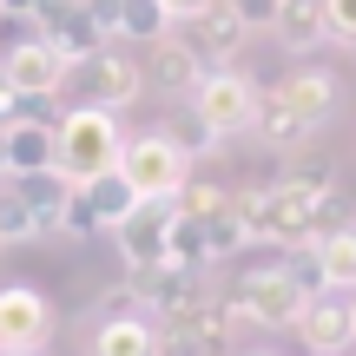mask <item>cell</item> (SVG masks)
I'll return each instance as SVG.
<instances>
[{
	"label": "cell",
	"instance_id": "5b68a950",
	"mask_svg": "<svg viewBox=\"0 0 356 356\" xmlns=\"http://www.w3.org/2000/svg\"><path fill=\"white\" fill-rule=\"evenodd\" d=\"M257 92H264V86H251V73L218 66V73H204L198 92H191V119H204L218 139H231V132H244L257 119Z\"/></svg>",
	"mask_w": 356,
	"mask_h": 356
},
{
	"label": "cell",
	"instance_id": "d6986e66",
	"mask_svg": "<svg viewBox=\"0 0 356 356\" xmlns=\"http://www.w3.org/2000/svg\"><path fill=\"white\" fill-rule=\"evenodd\" d=\"M113 33H119V40H139V47L172 40V13H165V0H119V7H113Z\"/></svg>",
	"mask_w": 356,
	"mask_h": 356
},
{
	"label": "cell",
	"instance_id": "44dd1931",
	"mask_svg": "<svg viewBox=\"0 0 356 356\" xmlns=\"http://www.w3.org/2000/svg\"><path fill=\"white\" fill-rule=\"evenodd\" d=\"M277 40H284L291 53H317L323 40H330L323 7H317V0H297V7H284V13H277Z\"/></svg>",
	"mask_w": 356,
	"mask_h": 356
},
{
	"label": "cell",
	"instance_id": "ffe728a7",
	"mask_svg": "<svg viewBox=\"0 0 356 356\" xmlns=\"http://www.w3.org/2000/svg\"><path fill=\"white\" fill-rule=\"evenodd\" d=\"M79 191H86V204H92V218H99V231H119L132 211H139V191L119 178V165H113V172H99L92 185H79Z\"/></svg>",
	"mask_w": 356,
	"mask_h": 356
},
{
	"label": "cell",
	"instance_id": "3957f363",
	"mask_svg": "<svg viewBox=\"0 0 356 356\" xmlns=\"http://www.w3.org/2000/svg\"><path fill=\"white\" fill-rule=\"evenodd\" d=\"M119 178L139 191V204H178V191L191 185V159L178 152L165 132H139L119 152Z\"/></svg>",
	"mask_w": 356,
	"mask_h": 356
},
{
	"label": "cell",
	"instance_id": "9c48e42d",
	"mask_svg": "<svg viewBox=\"0 0 356 356\" xmlns=\"http://www.w3.org/2000/svg\"><path fill=\"white\" fill-rule=\"evenodd\" d=\"M126 291H132V304H139V317H159V330H165V323H178L204 297V284L191 277V270H178V264H159V270H139Z\"/></svg>",
	"mask_w": 356,
	"mask_h": 356
},
{
	"label": "cell",
	"instance_id": "7a4b0ae2",
	"mask_svg": "<svg viewBox=\"0 0 356 356\" xmlns=\"http://www.w3.org/2000/svg\"><path fill=\"white\" fill-rule=\"evenodd\" d=\"M119 152H126L119 113H99V106L60 113V126H53V172H60L66 185H92L99 172L119 165Z\"/></svg>",
	"mask_w": 356,
	"mask_h": 356
},
{
	"label": "cell",
	"instance_id": "1f68e13d",
	"mask_svg": "<svg viewBox=\"0 0 356 356\" xmlns=\"http://www.w3.org/2000/svg\"><path fill=\"white\" fill-rule=\"evenodd\" d=\"M231 13H238L244 26H277V13H284V0H225Z\"/></svg>",
	"mask_w": 356,
	"mask_h": 356
},
{
	"label": "cell",
	"instance_id": "9a60e30c",
	"mask_svg": "<svg viewBox=\"0 0 356 356\" xmlns=\"http://www.w3.org/2000/svg\"><path fill=\"white\" fill-rule=\"evenodd\" d=\"M86 356H159V323L152 317H99Z\"/></svg>",
	"mask_w": 356,
	"mask_h": 356
},
{
	"label": "cell",
	"instance_id": "8992f818",
	"mask_svg": "<svg viewBox=\"0 0 356 356\" xmlns=\"http://www.w3.org/2000/svg\"><path fill=\"white\" fill-rule=\"evenodd\" d=\"M33 20H40L33 40H47L66 66H86L92 53H106V40H113V33L99 26V13H92V0H47Z\"/></svg>",
	"mask_w": 356,
	"mask_h": 356
},
{
	"label": "cell",
	"instance_id": "484cf974",
	"mask_svg": "<svg viewBox=\"0 0 356 356\" xmlns=\"http://www.w3.org/2000/svg\"><path fill=\"white\" fill-rule=\"evenodd\" d=\"M172 264L191 270V277H204V270H211V257H204V231L191 225V218H178V225H172Z\"/></svg>",
	"mask_w": 356,
	"mask_h": 356
},
{
	"label": "cell",
	"instance_id": "cb8c5ba5",
	"mask_svg": "<svg viewBox=\"0 0 356 356\" xmlns=\"http://www.w3.org/2000/svg\"><path fill=\"white\" fill-rule=\"evenodd\" d=\"M40 238V225H33V211H26V198L13 185H0V251L7 244H33Z\"/></svg>",
	"mask_w": 356,
	"mask_h": 356
},
{
	"label": "cell",
	"instance_id": "836d02e7",
	"mask_svg": "<svg viewBox=\"0 0 356 356\" xmlns=\"http://www.w3.org/2000/svg\"><path fill=\"white\" fill-rule=\"evenodd\" d=\"M47 0H0V20H33Z\"/></svg>",
	"mask_w": 356,
	"mask_h": 356
},
{
	"label": "cell",
	"instance_id": "f546056e",
	"mask_svg": "<svg viewBox=\"0 0 356 356\" xmlns=\"http://www.w3.org/2000/svg\"><path fill=\"white\" fill-rule=\"evenodd\" d=\"M317 7H323L330 40H350V47H356V0H317Z\"/></svg>",
	"mask_w": 356,
	"mask_h": 356
},
{
	"label": "cell",
	"instance_id": "d590c367",
	"mask_svg": "<svg viewBox=\"0 0 356 356\" xmlns=\"http://www.w3.org/2000/svg\"><path fill=\"white\" fill-rule=\"evenodd\" d=\"M350 330H356V291H350Z\"/></svg>",
	"mask_w": 356,
	"mask_h": 356
},
{
	"label": "cell",
	"instance_id": "f35d334b",
	"mask_svg": "<svg viewBox=\"0 0 356 356\" xmlns=\"http://www.w3.org/2000/svg\"><path fill=\"white\" fill-rule=\"evenodd\" d=\"M284 7H297V0H284Z\"/></svg>",
	"mask_w": 356,
	"mask_h": 356
},
{
	"label": "cell",
	"instance_id": "5bb4252c",
	"mask_svg": "<svg viewBox=\"0 0 356 356\" xmlns=\"http://www.w3.org/2000/svg\"><path fill=\"white\" fill-rule=\"evenodd\" d=\"M270 92H277V99L297 113V126H304V132L330 126L337 106H343V99H337V79H330V73H291L284 86H270Z\"/></svg>",
	"mask_w": 356,
	"mask_h": 356
},
{
	"label": "cell",
	"instance_id": "f1b7e54d",
	"mask_svg": "<svg viewBox=\"0 0 356 356\" xmlns=\"http://www.w3.org/2000/svg\"><path fill=\"white\" fill-rule=\"evenodd\" d=\"M165 139H172V145H178L185 159H211L218 145H225V139H218L211 126H204V119H178V126H165Z\"/></svg>",
	"mask_w": 356,
	"mask_h": 356
},
{
	"label": "cell",
	"instance_id": "ba28073f",
	"mask_svg": "<svg viewBox=\"0 0 356 356\" xmlns=\"http://www.w3.org/2000/svg\"><path fill=\"white\" fill-rule=\"evenodd\" d=\"M47 337H53V304L33 291V284H7L0 291V356L7 350H47Z\"/></svg>",
	"mask_w": 356,
	"mask_h": 356
},
{
	"label": "cell",
	"instance_id": "7c38bea8",
	"mask_svg": "<svg viewBox=\"0 0 356 356\" xmlns=\"http://www.w3.org/2000/svg\"><path fill=\"white\" fill-rule=\"evenodd\" d=\"M66 73H73V66H66L47 40H20V47L0 60V79H7L20 99H53V92L66 86Z\"/></svg>",
	"mask_w": 356,
	"mask_h": 356
},
{
	"label": "cell",
	"instance_id": "8fae6325",
	"mask_svg": "<svg viewBox=\"0 0 356 356\" xmlns=\"http://www.w3.org/2000/svg\"><path fill=\"white\" fill-rule=\"evenodd\" d=\"M73 73L86 79V99H79V106H99V113H126V106L145 92V66H132L126 53H113V47L92 53V60L73 66Z\"/></svg>",
	"mask_w": 356,
	"mask_h": 356
},
{
	"label": "cell",
	"instance_id": "4dcf8cb0",
	"mask_svg": "<svg viewBox=\"0 0 356 356\" xmlns=\"http://www.w3.org/2000/svg\"><path fill=\"white\" fill-rule=\"evenodd\" d=\"M66 238H92V231H99V218H92V204H86V191L73 185V198H66Z\"/></svg>",
	"mask_w": 356,
	"mask_h": 356
},
{
	"label": "cell",
	"instance_id": "d6a6232c",
	"mask_svg": "<svg viewBox=\"0 0 356 356\" xmlns=\"http://www.w3.org/2000/svg\"><path fill=\"white\" fill-rule=\"evenodd\" d=\"M159 356H218V350L191 330H159Z\"/></svg>",
	"mask_w": 356,
	"mask_h": 356
},
{
	"label": "cell",
	"instance_id": "8d00e7d4",
	"mask_svg": "<svg viewBox=\"0 0 356 356\" xmlns=\"http://www.w3.org/2000/svg\"><path fill=\"white\" fill-rule=\"evenodd\" d=\"M251 356H277V350H251Z\"/></svg>",
	"mask_w": 356,
	"mask_h": 356
},
{
	"label": "cell",
	"instance_id": "d4e9b609",
	"mask_svg": "<svg viewBox=\"0 0 356 356\" xmlns=\"http://www.w3.org/2000/svg\"><path fill=\"white\" fill-rule=\"evenodd\" d=\"M191 225L204 231V257H211V264H225V257L244 244V231H238V218H231V204H225L218 218H191Z\"/></svg>",
	"mask_w": 356,
	"mask_h": 356
},
{
	"label": "cell",
	"instance_id": "e575fe53",
	"mask_svg": "<svg viewBox=\"0 0 356 356\" xmlns=\"http://www.w3.org/2000/svg\"><path fill=\"white\" fill-rule=\"evenodd\" d=\"M204 7H211V0H165V13H172V26H178V20H191V13H204Z\"/></svg>",
	"mask_w": 356,
	"mask_h": 356
},
{
	"label": "cell",
	"instance_id": "e0dca14e",
	"mask_svg": "<svg viewBox=\"0 0 356 356\" xmlns=\"http://www.w3.org/2000/svg\"><path fill=\"white\" fill-rule=\"evenodd\" d=\"M0 152H7V178H26V172H53V126H0Z\"/></svg>",
	"mask_w": 356,
	"mask_h": 356
},
{
	"label": "cell",
	"instance_id": "603a6c76",
	"mask_svg": "<svg viewBox=\"0 0 356 356\" xmlns=\"http://www.w3.org/2000/svg\"><path fill=\"white\" fill-rule=\"evenodd\" d=\"M317 257H323V277H330V291H337V297L356 291V225H350V231H337V238H323V244H317Z\"/></svg>",
	"mask_w": 356,
	"mask_h": 356
},
{
	"label": "cell",
	"instance_id": "6da1fadb",
	"mask_svg": "<svg viewBox=\"0 0 356 356\" xmlns=\"http://www.w3.org/2000/svg\"><path fill=\"white\" fill-rule=\"evenodd\" d=\"M330 185L323 172L304 178H277V185H244L231 198V218H238L244 244H277V251H304L310 244V211H317V191Z\"/></svg>",
	"mask_w": 356,
	"mask_h": 356
},
{
	"label": "cell",
	"instance_id": "277c9868",
	"mask_svg": "<svg viewBox=\"0 0 356 356\" xmlns=\"http://www.w3.org/2000/svg\"><path fill=\"white\" fill-rule=\"evenodd\" d=\"M225 304H231V317H238V323L284 330V323H297V310H304L310 297L291 284V270H284V264H257V270H244V277H238V291H231Z\"/></svg>",
	"mask_w": 356,
	"mask_h": 356
},
{
	"label": "cell",
	"instance_id": "ac0fdd59",
	"mask_svg": "<svg viewBox=\"0 0 356 356\" xmlns=\"http://www.w3.org/2000/svg\"><path fill=\"white\" fill-rule=\"evenodd\" d=\"M7 185H13V191L26 198V211H33L40 238L66 225V198H73V185H66L60 172H26V178H7Z\"/></svg>",
	"mask_w": 356,
	"mask_h": 356
},
{
	"label": "cell",
	"instance_id": "4316f807",
	"mask_svg": "<svg viewBox=\"0 0 356 356\" xmlns=\"http://www.w3.org/2000/svg\"><path fill=\"white\" fill-rule=\"evenodd\" d=\"M277 264L291 270V284H297L304 297H323V291H330V277H323V257H317V244H304V251H284Z\"/></svg>",
	"mask_w": 356,
	"mask_h": 356
},
{
	"label": "cell",
	"instance_id": "30bf717a",
	"mask_svg": "<svg viewBox=\"0 0 356 356\" xmlns=\"http://www.w3.org/2000/svg\"><path fill=\"white\" fill-rule=\"evenodd\" d=\"M244 33H251V26H244L238 13L225 7V0H211L204 13H191V20H178V40H185V47H191V53L204 60V73H218V66H231V60H238Z\"/></svg>",
	"mask_w": 356,
	"mask_h": 356
},
{
	"label": "cell",
	"instance_id": "2e32d148",
	"mask_svg": "<svg viewBox=\"0 0 356 356\" xmlns=\"http://www.w3.org/2000/svg\"><path fill=\"white\" fill-rule=\"evenodd\" d=\"M145 79H152L159 92H178V99H191L204 79V60L185 47V40H159L152 47V66H145Z\"/></svg>",
	"mask_w": 356,
	"mask_h": 356
},
{
	"label": "cell",
	"instance_id": "74e56055",
	"mask_svg": "<svg viewBox=\"0 0 356 356\" xmlns=\"http://www.w3.org/2000/svg\"><path fill=\"white\" fill-rule=\"evenodd\" d=\"M7 356H33V350H7Z\"/></svg>",
	"mask_w": 356,
	"mask_h": 356
},
{
	"label": "cell",
	"instance_id": "52a82bcc",
	"mask_svg": "<svg viewBox=\"0 0 356 356\" xmlns=\"http://www.w3.org/2000/svg\"><path fill=\"white\" fill-rule=\"evenodd\" d=\"M172 225H178V204H139V211L113 231V244H119V257H126L132 277L172 264Z\"/></svg>",
	"mask_w": 356,
	"mask_h": 356
},
{
	"label": "cell",
	"instance_id": "4fadbf2b",
	"mask_svg": "<svg viewBox=\"0 0 356 356\" xmlns=\"http://www.w3.org/2000/svg\"><path fill=\"white\" fill-rule=\"evenodd\" d=\"M291 330L304 337V350H310V356H343V350L356 343V330H350V297H337V291L310 297V304L297 310Z\"/></svg>",
	"mask_w": 356,
	"mask_h": 356
},
{
	"label": "cell",
	"instance_id": "83f0119b",
	"mask_svg": "<svg viewBox=\"0 0 356 356\" xmlns=\"http://www.w3.org/2000/svg\"><path fill=\"white\" fill-rule=\"evenodd\" d=\"M225 204H231V191L211 185V178H191V185L178 191V218H218Z\"/></svg>",
	"mask_w": 356,
	"mask_h": 356
},
{
	"label": "cell",
	"instance_id": "7402d4cb",
	"mask_svg": "<svg viewBox=\"0 0 356 356\" xmlns=\"http://www.w3.org/2000/svg\"><path fill=\"white\" fill-rule=\"evenodd\" d=\"M251 132H264L270 145H304L310 132L297 126V113L277 99V92H257V119H251Z\"/></svg>",
	"mask_w": 356,
	"mask_h": 356
}]
</instances>
